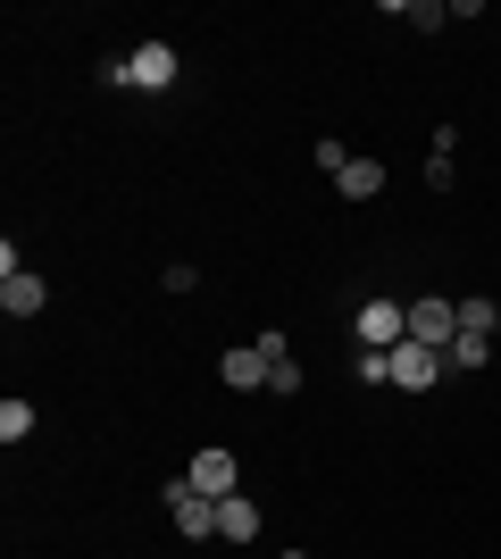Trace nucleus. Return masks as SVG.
Instances as JSON below:
<instances>
[{"label":"nucleus","instance_id":"1","mask_svg":"<svg viewBox=\"0 0 501 559\" xmlns=\"http://www.w3.org/2000/svg\"><path fill=\"white\" fill-rule=\"evenodd\" d=\"M351 334H359V350H402L409 343V301L402 293H368L359 318H351Z\"/></svg>","mask_w":501,"mask_h":559},{"label":"nucleus","instance_id":"2","mask_svg":"<svg viewBox=\"0 0 501 559\" xmlns=\"http://www.w3.org/2000/svg\"><path fill=\"white\" fill-rule=\"evenodd\" d=\"M452 334H460V301H443V293H418V301H409V343L452 350Z\"/></svg>","mask_w":501,"mask_h":559},{"label":"nucleus","instance_id":"3","mask_svg":"<svg viewBox=\"0 0 501 559\" xmlns=\"http://www.w3.org/2000/svg\"><path fill=\"white\" fill-rule=\"evenodd\" d=\"M167 518H176V535H184V543L217 535V501H210V492H192V485H167Z\"/></svg>","mask_w":501,"mask_h":559},{"label":"nucleus","instance_id":"4","mask_svg":"<svg viewBox=\"0 0 501 559\" xmlns=\"http://www.w3.org/2000/svg\"><path fill=\"white\" fill-rule=\"evenodd\" d=\"M184 485L192 492H210V501H226V492H235V451H192V467H184Z\"/></svg>","mask_w":501,"mask_h":559},{"label":"nucleus","instance_id":"5","mask_svg":"<svg viewBox=\"0 0 501 559\" xmlns=\"http://www.w3.org/2000/svg\"><path fill=\"white\" fill-rule=\"evenodd\" d=\"M176 68H184V59H176L167 43H143L134 59H126V75H134V93H167V84H176Z\"/></svg>","mask_w":501,"mask_h":559},{"label":"nucleus","instance_id":"6","mask_svg":"<svg viewBox=\"0 0 501 559\" xmlns=\"http://www.w3.org/2000/svg\"><path fill=\"white\" fill-rule=\"evenodd\" d=\"M434 376H443V350H427V343H402V350H393V384H402V393H427Z\"/></svg>","mask_w":501,"mask_h":559},{"label":"nucleus","instance_id":"7","mask_svg":"<svg viewBox=\"0 0 501 559\" xmlns=\"http://www.w3.org/2000/svg\"><path fill=\"white\" fill-rule=\"evenodd\" d=\"M217 535L226 543H260V501H251V492H226V501H217Z\"/></svg>","mask_w":501,"mask_h":559},{"label":"nucleus","instance_id":"8","mask_svg":"<svg viewBox=\"0 0 501 559\" xmlns=\"http://www.w3.org/2000/svg\"><path fill=\"white\" fill-rule=\"evenodd\" d=\"M217 376H226V384H235V393H260V384H267V359H260V343H242V350H226V359H217Z\"/></svg>","mask_w":501,"mask_h":559},{"label":"nucleus","instance_id":"9","mask_svg":"<svg viewBox=\"0 0 501 559\" xmlns=\"http://www.w3.org/2000/svg\"><path fill=\"white\" fill-rule=\"evenodd\" d=\"M43 301H50V284L34 276V267H17V276L0 284V309H9V318H34V309H43Z\"/></svg>","mask_w":501,"mask_h":559},{"label":"nucleus","instance_id":"10","mask_svg":"<svg viewBox=\"0 0 501 559\" xmlns=\"http://www.w3.org/2000/svg\"><path fill=\"white\" fill-rule=\"evenodd\" d=\"M334 192H343V201H377L384 192V159H351L343 176H334Z\"/></svg>","mask_w":501,"mask_h":559},{"label":"nucleus","instance_id":"11","mask_svg":"<svg viewBox=\"0 0 501 559\" xmlns=\"http://www.w3.org/2000/svg\"><path fill=\"white\" fill-rule=\"evenodd\" d=\"M25 435H34V401H25V393H9V401H0V443L17 451Z\"/></svg>","mask_w":501,"mask_h":559},{"label":"nucleus","instance_id":"12","mask_svg":"<svg viewBox=\"0 0 501 559\" xmlns=\"http://www.w3.org/2000/svg\"><path fill=\"white\" fill-rule=\"evenodd\" d=\"M493 359V334H452V350H443V368H485Z\"/></svg>","mask_w":501,"mask_h":559},{"label":"nucleus","instance_id":"13","mask_svg":"<svg viewBox=\"0 0 501 559\" xmlns=\"http://www.w3.org/2000/svg\"><path fill=\"white\" fill-rule=\"evenodd\" d=\"M351 376L359 384H393V350H351Z\"/></svg>","mask_w":501,"mask_h":559},{"label":"nucleus","instance_id":"14","mask_svg":"<svg viewBox=\"0 0 501 559\" xmlns=\"http://www.w3.org/2000/svg\"><path fill=\"white\" fill-rule=\"evenodd\" d=\"M267 393H301V359H276V368H267Z\"/></svg>","mask_w":501,"mask_h":559},{"label":"nucleus","instance_id":"15","mask_svg":"<svg viewBox=\"0 0 501 559\" xmlns=\"http://www.w3.org/2000/svg\"><path fill=\"white\" fill-rule=\"evenodd\" d=\"M310 159H318V167H326V176H343V167H351V151H343V142H334V134H326V142H318V151H310Z\"/></svg>","mask_w":501,"mask_h":559},{"label":"nucleus","instance_id":"16","mask_svg":"<svg viewBox=\"0 0 501 559\" xmlns=\"http://www.w3.org/2000/svg\"><path fill=\"white\" fill-rule=\"evenodd\" d=\"M285 559H310V551H285Z\"/></svg>","mask_w":501,"mask_h":559},{"label":"nucleus","instance_id":"17","mask_svg":"<svg viewBox=\"0 0 501 559\" xmlns=\"http://www.w3.org/2000/svg\"><path fill=\"white\" fill-rule=\"evenodd\" d=\"M493 343H501V326H493Z\"/></svg>","mask_w":501,"mask_h":559}]
</instances>
